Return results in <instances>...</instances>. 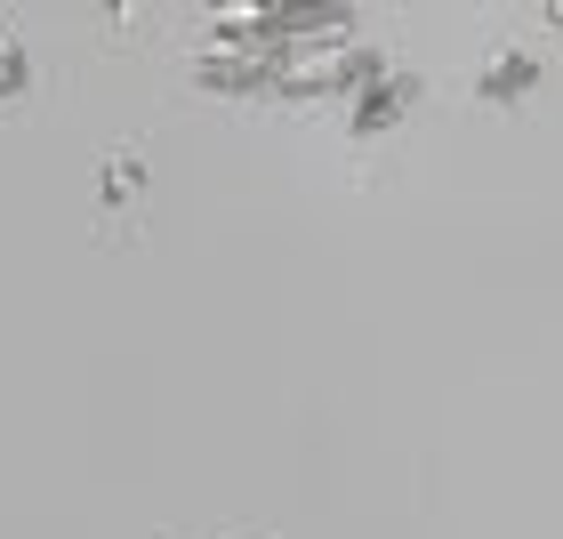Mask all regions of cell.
Returning a JSON list of instances; mask_svg holds the SVG:
<instances>
[{"label":"cell","instance_id":"cell-1","mask_svg":"<svg viewBox=\"0 0 563 539\" xmlns=\"http://www.w3.org/2000/svg\"><path fill=\"white\" fill-rule=\"evenodd\" d=\"M419 106H427V81H419V73H411V65H378L371 81L339 106V121H346L354 145H378V138H395Z\"/></svg>","mask_w":563,"mask_h":539},{"label":"cell","instance_id":"cell-2","mask_svg":"<svg viewBox=\"0 0 563 539\" xmlns=\"http://www.w3.org/2000/svg\"><path fill=\"white\" fill-rule=\"evenodd\" d=\"M540 81H548V48L507 33V41H492V57L475 65V106L516 113V106H531V97H540Z\"/></svg>","mask_w":563,"mask_h":539},{"label":"cell","instance_id":"cell-3","mask_svg":"<svg viewBox=\"0 0 563 539\" xmlns=\"http://www.w3.org/2000/svg\"><path fill=\"white\" fill-rule=\"evenodd\" d=\"M24 89H33V57H24V41L0 33V106H16Z\"/></svg>","mask_w":563,"mask_h":539},{"label":"cell","instance_id":"cell-4","mask_svg":"<svg viewBox=\"0 0 563 539\" xmlns=\"http://www.w3.org/2000/svg\"><path fill=\"white\" fill-rule=\"evenodd\" d=\"M540 33H548V41H563V0H548V9H540Z\"/></svg>","mask_w":563,"mask_h":539},{"label":"cell","instance_id":"cell-5","mask_svg":"<svg viewBox=\"0 0 563 539\" xmlns=\"http://www.w3.org/2000/svg\"><path fill=\"white\" fill-rule=\"evenodd\" d=\"M194 539H250V531H194Z\"/></svg>","mask_w":563,"mask_h":539}]
</instances>
